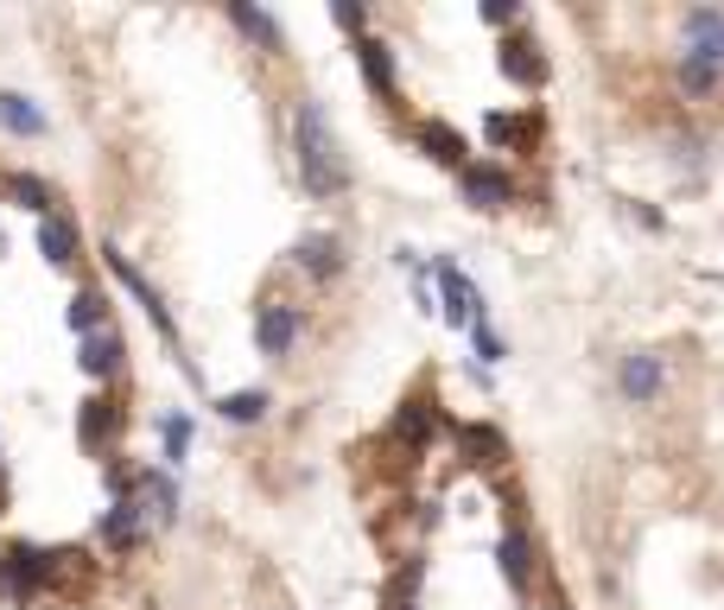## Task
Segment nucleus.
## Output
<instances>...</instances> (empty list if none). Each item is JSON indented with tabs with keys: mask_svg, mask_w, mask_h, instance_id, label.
Masks as SVG:
<instances>
[{
	"mask_svg": "<svg viewBox=\"0 0 724 610\" xmlns=\"http://www.w3.org/2000/svg\"><path fill=\"white\" fill-rule=\"evenodd\" d=\"M465 452L477 458V464H496V458H502V439H496L490 427H465Z\"/></svg>",
	"mask_w": 724,
	"mask_h": 610,
	"instance_id": "26",
	"label": "nucleus"
},
{
	"mask_svg": "<svg viewBox=\"0 0 724 610\" xmlns=\"http://www.w3.org/2000/svg\"><path fill=\"white\" fill-rule=\"evenodd\" d=\"M502 572L515 591H528V534L521 528H509V540H502Z\"/></svg>",
	"mask_w": 724,
	"mask_h": 610,
	"instance_id": "22",
	"label": "nucleus"
},
{
	"mask_svg": "<svg viewBox=\"0 0 724 610\" xmlns=\"http://www.w3.org/2000/svg\"><path fill=\"white\" fill-rule=\"evenodd\" d=\"M0 127H7V134H20V140H39L52 122H45V108H39L32 96H20V90H0Z\"/></svg>",
	"mask_w": 724,
	"mask_h": 610,
	"instance_id": "10",
	"label": "nucleus"
},
{
	"mask_svg": "<svg viewBox=\"0 0 724 610\" xmlns=\"http://www.w3.org/2000/svg\"><path fill=\"white\" fill-rule=\"evenodd\" d=\"M45 579H52V554H45V547H26V540L0 547V598H13V604H32Z\"/></svg>",
	"mask_w": 724,
	"mask_h": 610,
	"instance_id": "2",
	"label": "nucleus"
},
{
	"mask_svg": "<svg viewBox=\"0 0 724 610\" xmlns=\"http://www.w3.org/2000/svg\"><path fill=\"white\" fill-rule=\"evenodd\" d=\"M128 503L140 508V522H179V483L166 477V471H140V477L128 483Z\"/></svg>",
	"mask_w": 724,
	"mask_h": 610,
	"instance_id": "4",
	"label": "nucleus"
},
{
	"mask_svg": "<svg viewBox=\"0 0 724 610\" xmlns=\"http://www.w3.org/2000/svg\"><path fill=\"white\" fill-rule=\"evenodd\" d=\"M439 293H445V318H451V325H477V318H483V299H477V286H470L465 274H458V267H451V261H439Z\"/></svg>",
	"mask_w": 724,
	"mask_h": 610,
	"instance_id": "9",
	"label": "nucleus"
},
{
	"mask_svg": "<svg viewBox=\"0 0 724 610\" xmlns=\"http://www.w3.org/2000/svg\"><path fill=\"white\" fill-rule=\"evenodd\" d=\"M77 362H83V369H89L96 381L115 376V369H121V337H115V325L89 330V337H83V356H77Z\"/></svg>",
	"mask_w": 724,
	"mask_h": 610,
	"instance_id": "14",
	"label": "nucleus"
},
{
	"mask_svg": "<svg viewBox=\"0 0 724 610\" xmlns=\"http://www.w3.org/2000/svg\"><path fill=\"white\" fill-rule=\"evenodd\" d=\"M7 191L26 203V210H39V217H52V185L45 178H32V172H13L7 178Z\"/></svg>",
	"mask_w": 724,
	"mask_h": 610,
	"instance_id": "21",
	"label": "nucleus"
},
{
	"mask_svg": "<svg viewBox=\"0 0 724 610\" xmlns=\"http://www.w3.org/2000/svg\"><path fill=\"white\" fill-rule=\"evenodd\" d=\"M356 64H362V76H369V90L394 96V51L382 45V39H356Z\"/></svg>",
	"mask_w": 724,
	"mask_h": 610,
	"instance_id": "16",
	"label": "nucleus"
},
{
	"mask_svg": "<svg viewBox=\"0 0 724 610\" xmlns=\"http://www.w3.org/2000/svg\"><path fill=\"white\" fill-rule=\"evenodd\" d=\"M292 261H299L311 280H331V274H343V242H337V235H306V242L292 249Z\"/></svg>",
	"mask_w": 724,
	"mask_h": 610,
	"instance_id": "13",
	"label": "nucleus"
},
{
	"mask_svg": "<svg viewBox=\"0 0 724 610\" xmlns=\"http://www.w3.org/2000/svg\"><path fill=\"white\" fill-rule=\"evenodd\" d=\"M292 344H299V312L280 305V299L260 305V312H255V350L280 362V356H292Z\"/></svg>",
	"mask_w": 724,
	"mask_h": 610,
	"instance_id": "5",
	"label": "nucleus"
},
{
	"mask_svg": "<svg viewBox=\"0 0 724 610\" xmlns=\"http://www.w3.org/2000/svg\"><path fill=\"white\" fill-rule=\"evenodd\" d=\"M388 610H414V604H407V598H388Z\"/></svg>",
	"mask_w": 724,
	"mask_h": 610,
	"instance_id": "33",
	"label": "nucleus"
},
{
	"mask_svg": "<svg viewBox=\"0 0 724 610\" xmlns=\"http://www.w3.org/2000/svg\"><path fill=\"white\" fill-rule=\"evenodd\" d=\"M680 83H686V90H718V83H724V71L699 64V57H680Z\"/></svg>",
	"mask_w": 724,
	"mask_h": 610,
	"instance_id": "27",
	"label": "nucleus"
},
{
	"mask_svg": "<svg viewBox=\"0 0 724 610\" xmlns=\"http://www.w3.org/2000/svg\"><path fill=\"white\" fill-rule=\"evenodd\" d=\"M394 432H401L407 445H419V439L433 432V407H426V401H407V407H401V420H394Z\"/></svg>",
	"mask_w": 724,
	"mask_h": 610,
	"instance_id": "25",
	"label": "nucleus"
},
{
	"mask_svg": "<svg viewBox=\"0 0 724 610\" xmlns=\"http://www.w3.org/2000/svg\"><path fill=\"white\" fill-rule=\"evenodd\" d=\"M331 20L343 25V32H362V20H369V13H362V7H350V0H343V7H331Z\"/></svg>",
	"mask_w": 724,
	"mask_h": 610,
	"instance_id": "30",
	"label": "nucleus"
},
{
	"mask_svg": "<svg viewBox=\"0 0 724 610\" xmlns=\"http://www.w3.org/2000/svg\"><path fill=\"white\" fill-rule=\"evenodd\" d=\"M419 147L433 152L439 166H458V172L470 166V159H465V134H458V127H445V122H426V127H419Z\"/></svg>",
	"mask_w": 724,
	"mask_h": 610,
	"instance_id": "17",
	"label": "nucleus"
},
{
	"mask_svg": "<svg viewBox=\"0 0 724 610\" xmlns=\"http://www.w3.org/2000/svg\"><path fill=\"white\" fill-rule=\"evenodd\" d=\"M159 439H166V464H179V458L191 452V420H184V413H166V420H159Z\"/></svg>",
	"mask_w": 724,
	"mask_h": 610,
	"instance_id": "24",
	"label": "nucleus"
},
{
	"mask_svg": "<svg viewBox=\"0 0 724 610\" xmlns=\"http://www.w3.org/2000/svg\"><path fill=\"white\" fill-rule=\"evenodd\" d=\"M458 185H465V198L477 203V210H502V203L515 198V178L502 172V166H465Z\"/></svg>",
	"mask_w": 724,
	"mask_h": 610,
	"instance_id": "8",
	"label": "nucleus"
},
{
	"mask_svg": "<svg viewBox=\"0 0 724 610\" xmlns=\"http://www.w3.org/2000/svg\"><path fill=\"white\" fill-rule=\"evenodd\" d=\"M292 147H299V185H306L311 198L350 191V159H343L331 122H324V108H318L311 96L292 102Z\"/></svg>",
	"mask_w": 724,
	"mask_h": 610,
	"instance_id": "1",
	"label": "nucleus"
},
{
	"mask_svg": "<svg viewBox=\"0 0 724 610\" xmlns=\"http://www.w3.org/2000/svg\"><path fill=\"white\" fill-rule=\"evenodd\" d=\"M686 57L724 71V13L718 7H693V13H686Z\"/></svg>",
	"mask_w": 724,
	"mask_h": 610,
	"instance_id": "6",
	"label": "nucleus"
},
{
	"mask_svg": "<svg viewBox=\"0 0 724 610\" xmlns=\"http://www.w3.org/2000/svg\"><path fill=\"white\" fill-rule=\"evenodd\" d=\"M617 388L629 395V401H661V388H668V369H661V356H648V350H636V356H622V369H617Z\"/></svg>",
	"mask_w": 724,
	"mask_h": 610,
	"instance_id": "7",
	"label": "nucleus"
},
{
	"mask_svg": "<svg viewBox=\"0 0 724 610\" xmlns=\"http://www.w3.org/2000/svg\"><path fill=\"white\" fill-rule=\"evenodd\" d=\"M470 337H477V356H483V362H496V356H502V337L490 330V318H477V325H470Z\"/></svg>",
	"mask_w": 724,
	"mask_h": 610,
	"instance_id": "28",
	"label": "nucleus"
},
{
	"mask_svg": "<svg viewBox=\"0 0 724 610\" xmlns=\"http://www.w3.org/2000/svg\"><path fill=\"white\" fill-rule=\"evenodd\" d=\"M64 318H71V330H77V337H89V330H103V325H108V299L96 293V286H83L77 299H71V312H64Z\"/></svg>",
	"mask_w": 724,
	"mask_h": 610,
	"instance_id": "18",
	"label": "nucleus"
},
{
	"mask_svg": "<svg viewBox=\"0 0 724 610\" xmlns=\"http://www.w3.org/2000/svg\"><path fill=\"white\" fill-rule=\"evenodd\" d=\"M502 76L521 83V90H541L546 83V57L528 45V39H502Z\"/></svg>",
	"mask_w": 724,
	"mask_h": 610,
	"instance_id": "11",
	"label": "nucleus"
},
{
	"mask_svg": "<svg viewBox=\"0 0 724 610\" xmlns=\"http://www.w3.org/2000/svg\"><path fill=\"white\" fill-rule=\"evenodd\" d=\"M103 261H108V274L121 280V286H128L134 299H140V312L153 318V330H159V337H166V344L179 350V325H172V312H166V299H159V286H153V280L140 274V267H134V261H128L121 249H103Z\"/></svg>",
	"mask_w": 724,
	"mask_h": 610,
	"instance_id": "3",
	"label": "nucleus"
},
{
	"mask_svg": "<svg viewBox=\"0 0 724 610\" xmlns=\"http://www.w3.org/2000/svg\"><path fill=\"white\" fill-rule=\"evenodd\" d=\"M115 427V401H83V445H103Z\"/></svg>",
	"mask_w": 724,
	"mask_h": 610,
	"instance_id": "23",
	"label": "nucleus"
},
{
	"mask_svg": "<svg viewBox=\"0 0 724 610\" xmlns=\"http://www.w3.org/2000/svg\"><path fill=\"white\" fill-rule=\"evenodd\" d=\"M96 534H103V547H115V554H128L134 540L147 534V522H140V508H134L128 496H121V503H115V508L103 515V522H96Z\"/></svg>",
	"mask_w": 724,
	"mask_h": 610,
	"instance_id": "12",
	"label": "nucleus"
},
{
	"mask_svg": "<svg viewBox=\"0 0 724 610\" xmlns=\"http://www.w3.org/2000/svg\"><path fill=\"white\" fill-rule=\"evenodd\" d=\"M216 413H223L230 427H255L260 413H267V395H260V388H235V395L216 401Z\"/></svg>",
	"mask_w": 724,
	"mask_h": 610,
	"instance_id": "20",
	"label": "nucleus"
},
{
	"mask_svg": "<svg viewBox=\"0 0 724 610\" xmlns=\"http://www.w3.org/2000/svg\"><path fill=\"white\" fill-rule=\"evenodd\" d=\"M483 134H490L496 147H509V140L521 134V122H509V115H490V122H483Z\"/></svg>",
	"mask_w": 724,
	"mask_h": 610,
	"instance_id": "29",
	"label": "nucleus"
},
{
	"mask_svg": "<svg viewBox=\"0 0 724 610\" xmlns=\"http://www.w3.org/2000/svg\"><path fill=\"white\" fill-rule=\"evenodd\" d=\"M0 508H7V464H0Z\"/></svg>",
	"mask_w": 724,
	"mask_h": 610,
	"instance_id": "32",
	"label": "nucleus"
},
{
	"mask_svg": "<svg viewBox=\"0 0 724 610\" xmlns=\"http://www.w3.org/2000/svg\"><path fill=\"white\" fill-rule=\"evenodd\" d=\"M230 20L242 25V32H248V39H255V45L280 51V25L267 20V13H260V7H248V0H230Z\"/></svg>",
	"mask_w": 724,
	"mask_h": 610,
	"instance_id": "19",
	"label": "nucleus"
},
{
	"mask_svg": "<svg viewBox=\"0 0 724 610\" xmlns=\"http://www.w3.org/2000/svg\"><path fill=\"white\" fill-rule=\"evenodd\" d=\"M483 20H490V25H509V20H515V7H509V0H490V7H483Z\"/></svg>",
	"mask_w": 724,
	"mask_h": 610,
	"instance_id": "31",
	"label": "nucleus"
},
{
	"mask_svg": "<svg viewBox=\"0 0 724 610\" xmlns=\"http://www.w3.org/2000/svg\"><path fill=\"white\" fill-rule=\"evenodd\" d=\"M39 254H45L52 267H71V261H77V223L52 210V217L39 223Z\"/></svg>",
	"mask_w": 724,
	"mask_h": 610,
	"instance_id": "15",
	"label": "nucleus"
}]
</instances>
